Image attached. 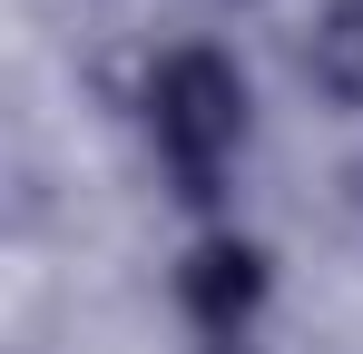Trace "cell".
I'll return each mask as SVG.
<instances>
[{"label":"cell","instance_id":"6da1fadb","mask_svg":"<svg viewBox=\"0 0 363 354\" xmlns=\"http://www.w3.org/2000/svg\"><path fill=\"white\" fill-rule=\"evenodd\" d=\"M236 79L216 69V59H177L167 69V89H157V128H167V148H177L186 168H206L226 138H236Z\"/></svg>","mask_w":363,"mask_h":354},{"label":"cell","instance_id":"7a4b0ae2","mask_svg":"<svg viewBox=\"0 0 363 354\" xmlns=\"http://www.w3.org/2000/svg\"><path fill=\"white\" fill-rule=\"evenodd\" d=\"M314 69H324V89L363 99V10H334V20H324V40H314Z\"/></svg>","mask_w":363,"mask_h":354}]
</instances>
